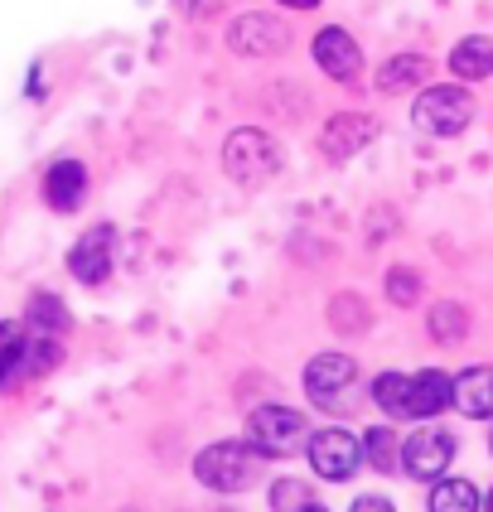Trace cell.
<instances>
[{
	"instance_id": "1",
	"label": "cell",
	"mask_w": 493,
	"mask_h": 512,
	"mask_svg": "<svg viewBox=\"0 0 493 512\" xmlns=\"http://www.w3.org/2000/svg\"><path fill=\"white\" fill-rule=\"evenodd\" d=\"M247 440L257 455L286 459L300 455V445H310V430H305V416L290 411V406H257L247 416Z\"/></svg>"
},
{
	"instance_id": "2",
	"label": "cell",
	"mask_w": 493,
	"mask_h": 512,
	"mask_svg": "<svg viewBox=\"0 0 493 512\" xmlns=\"http://www.w3.org/2000/svg\"><path fill=\"white\" fill-rule=\"evenodd\" d=\"M194 474H199V484L218 488V493H242V488H252V479H257V450L252 445H237V440L208 445L194 459Z\"/></svg>"
},
{
	"instance_id": "3",
	"label": "cell",
	"mask_w": 493,
	"mask_h": 512,
	"mask_svg": "<svg viewBox=\"0 0 493 512\" xmlns=\"http://www.w3.org/2000/svg\"><path fill=\"white\" fill-rule=\"evenodd\" d=\"M223 170H228L237 184H266L271 174L281 170V150H276V141H271L266 131L242 126V131H232L228 145H223Z\"/></svg>"
},
{
	"instance_id": "4",
	"label": "cell",
	"mask_w": 493,
	"mask_h": 512,
	"mask_svg": "<svg viewBox=\"0 0 493 512\" xmlns=\"http://www.w3.org/2000/svg\"><path fill=\"white\" fill-rule=\"evenodd\" d=\"M411 121L426 136H455V131H464L474 121V97L464 87H426L411 102Z\"/></svg>"
},
{
	"instance_id": "5",
	"label": "cell",
	"mask_w": 493,
	"mask_h": 512,
	"mask_svg": "<svg viewBox=\"0 0 493 512\" xmlns=\"http://www.w3.org/2000/svg\"><path fill=\"white\" fill-rule=\"evenodd\" d=\"M310 464H315L319 479L344 484V479H353V469L363 464V440L348 435L344 426L319 430V435H310Z\"/></svg>"
},
{
	"instance_id": "6",
	"label": "cell",
	"mask_w": 493,
	"mask_h": 512,
	"mask_svg": "<svg viewBox=\"0 0 493 512\" xmlns=\"http://www.w3.org/2000/svg\"><path fill=\"white\" fill-rule=\"evenodd\" d=\"M228 44H232V54H242V58H276L290 44V29L281 15L252 10V15H242V20L228 29Z\"/></svg>"
},
{
	"instance_id": "7",
	"label": "cell",
	"mask_w": 493,
	"mask_h": 512,
	"mask_svg": "<svg viewBox=\"0 0 493 512\" xmlns=\"http://www.w3.org/2000/svg\"><path fill=\"white\" fill-rule=\"evenodd\" d=\"M450 459H455V440L440 426H426L402 440V469L411 479H440L450 469Z\"/></svg>"
},
{
	"instance_id": "8",
	"label": "cell",
	"mask_w": 493,
	"mask_h": 512,
	"mask_svg": "<svg viewBox=\"0 0 493 512\" xmlns=\"http://www.w3.org/2000/svg\"><path fill=\"white\" fill-rule=\"evenodd\" d=\"M353 377H358L353 358H344V353H319V358H310V368H305V387H310V397H315L319 406L334 411L339 397L353 387Z\"/></svg>"
},
{
	"instance_id": "9",
	"label": "cell",
	"mask_w": 493,
	"mask_h": 512,
	"mask_svg": "<svg viewBox=\"0 0 493 512\" xmlns=\"http://www.w3.org/2000/svg\"><path fill=\"white\" fill-rule=\"evenodd\" d=\"M315 63L324 68V78H334V83H353L363 54H358L353 34H344V29H319L315 34Z\"/></svg>"
},
{
	"instance_id": "10",
	"label": "cell",
	"mask_w": 493,
	"mask_h": 512,
	"mask_svg": "<svg viewBox=\"0 0 493 512\" xmlns=\"http://www.w3.org/2000/svg\"><path fill=\"white\" fill-rule=\"evenodd\" d=\"M68 271H73L83 285L107 281V271H112V228L83 232V237H78V247L68 252Z\"/></svg>"
},
{
	"instance_id": "11",
	"label": "cell",
	"mask_w": 493,
	"mask_h": 512,
	"mask_svg": "<svg viewBox=\"0 0 493 512\" xmlns=\"http://www.w3.org/2000/svg\"><path fill=\"white\" fill-rule=\"evenodd\" d=\"M373 121L368 116H358V112H344V116H334L329 126H324V136H319V150L329 155V160H348L353 150H363V145L373 141Z\"/></svg>"
},
{
	"instance_id": "12",
	"label": "cell",
	"mask_w": 493,
	"mask_h": 512,
	"mask_svg": "<svg viewBox=\"0 0 493 512\" xmlns=\"http://www.w3.org/2000/svg\"><path fill=\"white\" fill-rule=\"evenodd\" d=\"M83 194H87V170L78 160H58L54 170L44 174V199H49V208H58V213H73V208L83 203Z\"/></svg>"
},
{
	"instance_id": "13",
	"label": "cell",
	"mask_w": 493,
	"mask_h": 512,
	"mask_svg": "<svg viewBox=\"0 0 493 512\" xmlns=\"http://www.w3.org/2000/svg\"><path fill=\"white\" fill-rule=\"evenodd\" d=\"M455 401V382L445 377V372H416L411 377V416L416 421H426V416H440L445 406Z\"/></svg>"
},
{
	"instance_id": "14",
	"label": "cell",
	"mask_w": 493,
	"mask_h": 512,
	"mask_svg": "<svg viewBox=\"0 0 493 512\" xmlns=\"http://www.w3.org/2000/svg\"><path fill=\"white\" fill-rule=\"evenodd\" d=\"M455 406L474 421L493 416V368H469L455 377Z\"/></svg>"
},
{
	"instance_id": "15",
	"label": "cell",
	"mask_w": 493,
	"mask_h": 512,
	"mask_svg": "<svg viewBox=\"0 0 493 512\" xmlns=\"http://www.w3.org/2000/svg\"><path fill=\"white\" fill-rule=\"evenodd\" d=\"M450 68L460 73L464 83H474V78H489L493 73V39L484 34H469L455 44V54H450Z\"/></svg>"
},
{
	"instance_id": "16",
	"label": "cell",
	"mask_w": 493,
	"mask_h": 512,
	"mask_svg": "<svg viewBox=\"0 0 493 512\" xmlns=\"http://www.w3.org/2000/svg\"><path fill=\"white\" fill-rule=\"evenodd\" d=\"M421 78H426V58L421 54H397L377 68V87L382 92H406V87H416Z\"/></svg>"
},
{
	"instance_id": "17",
	"label": "cell",
	"mask_w": 493,
	"mask_h": 512,
	"mask_svg": "<svg viewBox=\"0 0 493 512\" xmlns=\"http://www.w3.org/2000/svg\"><path fill=\"white\" fill-rule=\"evenodd\" d=\"M377 406L387 411V416H397V421H411V377H402V372H382L373 387Z\"/></svg>"
},
{
	"instance_id": "18",
	"label": "cell",
	"mask_w": 493,
	"mask_h": 512,
	"mask_svg": "<svg viewBox=\"0 0 493 512\" xmlns=\"http://www.w3.org/2000/svg\"><path fill=\"white\" fill-rule=\"evenodd\" d=\"M431 512H479V493L464 479H440L431 488Z\"/></svg>"
},
{
	"instance_id": "19",
	"label": "cell",
	"mask_w": 493,
	"mask_h": 512,
	"mask_svg": "<svg viewBox=\"0 0 493 512\" xmlns=\"http://www.w3.org/2000/svg\"><path fill=\"white\" fill-rule=\"evenodd\" d=\"M431 334H435V343H460L469 334V310L455 305V300H440L431 310Z\"/></svg>"
},
{
	"instance_id": "20",
	"label": "cell",
	"mask_w": 493,
	"mask_h": 512,
	"mask_svg": "<svg viewBox=\"0 0 493 512\" xmlns=\"http://www.w3.org/2000/svg\"><path fill=\"white\" fill-rule=\"evenodd\" d=\"M63 329H68V314H63V305H58L54 295H34V300H29V334L54 339V334H63Z\"/></svg>"
},
{
	"instance_id": "21",
	"label": "cell",
	"mask_w": 493,
	"mask_h": 512,
	"mask_svg": "<svg viewBox=\"0 0 493 512\" xmlns=\"http://www.w3.org/2000/svg\"><path fill=\"white\" fill-rule=\"evenodd\" d=\"M363 455H368V464H373L377 474L397 469V435H392L387 426H373L368 435H363Z\"/></svg>"
},
{
	"instance_id": "22",
	"label": "cell",
	"mask_w": 493,
	"mask_h": 512,
	"mask_svg": "<svg viewBox=\"0 0 493 512\" xmlns=\"http://www.w3.org/2000/svg\"><path fill=\"white\" fill-rule=\"evenodd\" d=\"M363 319H368V310H363L358 295H339V300L329 305V324L344 329V334H363Z\"/></svg>"
},
{
	"instance_id": "23",
	"label": "cell",
	"mask_w": 493,
	"mask_h": 512,
	"mask_svg": "<svg viewBox=\"0 0 493 512\" xmlns=\"http://www.w3.org/2000/svg\"><path fill=\"white\" fill-rule=\"evenodd\" d=\"M315 503L310 498V488L300 484V479H281V484L271 488V512H305Z\"/></svg>"
},
{
	"instance_id": "24",
	"label": "cell",
	"mask_w": 493,
	"mask_h": 512,
	"mask_svg": "<svg viewBox=\"0 0 493 512\" xmlns=\"http://www.w3.org/2000/svg\"><path fill=\"white\" fill-rule=\"evenodd\" d=\"M387 295H392V305H416V295H421V276H416V271H406V266L387 271Z\"/></svg>"
},
{
	"instance_id": "25",
	"label": "cell",
	"mask_w": 493,
	"mask_h": 512,
	"mask_svg": "<svg viewBox=\"0 0 493 512\" xmlns=\"http://www.w3.org/2000/svg\"><path fill=\"white\" fill-rule=\"evenodd\" d=\"M353 512H392V503H387V498H377V493H368V498H358V503H353Z\"/></svg>"
},
{
	"instance_id": "26",
	"label": "cell",
	"mask_w": 493,
	"mask_h": 512,
	"mask_svg": "<svg viewBox=\"0 0 493 512\" xmlns=\"http://www.w3.org/2000/svg\"><path fill=\"white\" fill-rule=\"evenodd\" d=\"M281 5H290V10H315L319 0H281Z\"/></svg>"
},
{
	"instance_id": "27",
	"label": "cell",
	"mask_w": 493,
	"mask_h": 512,
	"mask_svg": "<svg viewBox=\"0 0 493 512\" xmlns=\"http://www.w3.org/2000/svg\"><path fill=\"white\" fill-rule=\"evenodd\" d=\"M484 512H493V488H489V503H484Z\"/></svg>"
},
{
	"instance_id": "28",
	"label": "cell",
	"mask_w": 493,
	"mask_h": 512,
	"mask_svg": "<svg viewBox=\"0 0 493 512\" xmlns=\"http://www.w3.org/2000/svg\"><path fill=\"white\" fill-rule=\"evenodd\" d=\"M305 512H324V508H319V503H310V508H305Z\"/></svg>"
}]
</instances>
